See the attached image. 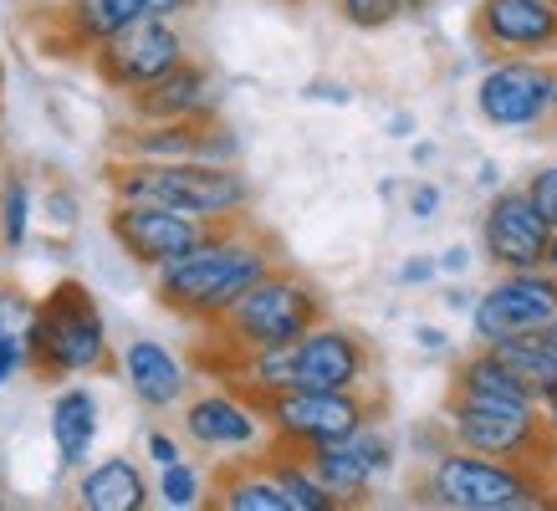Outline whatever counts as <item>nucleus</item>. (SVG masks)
<instances>
[{"label":"nucleus","mask_w":557,"mask_h":511,"mask_svg":"<svg viewBox=\"0 0 557 511\" xmlns=\"http://www.w3.org/2000/svg\"><path fill=\"white\" fill-rule=\"evenodd\" d=\"M276 266L267 236H256L246 221L236 225H210L200 246H189L180 261H170L164 272H153V297L164 312H174L180 323L195 327H220L225 312Z\"/></svg>","instance_id":"obj_1"},{"label":"nucleus","mask_w":557,"mask_h":511,"mask_svg":"<svg viewBox=\"0 0 557 511\" xmlns=\"http://www.w3.org/2000/svg\"><path fill=\"white\" fill-rule=\"evenodd\" d=\"M113 200H153L205 225H236L251 210V179L236 164H205V159H123L102 170Z\"/></svg>","instance_id":"obj_2"},{"label":"nucleus","mask_w":557,"mask_h":511,"mask_svg":"<svg viewBox=\"0 0 557 511\" xmlns=\"http://www.w3.org/2000/svg\"><path fill=\"white\" fill-rule=\"evenodd\" d=\"M26 358H32V374L51 378V384L119 369L113 327L102 317L98 297L87 291V282L67 276L47 297H36V317H32V333H26Z\"/></svg>","instance_id":"obj_3"},{"label":"nucleus","mask_w":557,"mask_h":511,"mask_svg":"<svg viewBox=\"0 0 557 511\" xmlns=\"http://www.w3.org/2000/svg\"><path fill=\"white\" fill-rule=\"evenodd\" d=\"M420 496L440 511H547V507H557V486L547 465L481 456V450H466V445H445L430 460Z\"/></svg>","instance_id":"obj_4"},{"label":"nucleus","mask_w":557,"mask_h":511,"mask_svg":"<svg viewBox=\"0 0 557 511\" xmlns=\"http://www.w3.org/2000/svg\"><path fill=\"white\" fill-rule=\"evenodd\" d=\"M445 440L481 450V456L557 465V435L537 399H496V394H456L445 399Z\"/></svg>","instance_id":"obj_5"},{"label":"nucleus","mask_w":557,"mask_h":511,"mask_svg":"<svg viewBox=\"0 0 557 511\" xmlns=\"http://www.w3.org/2000/svg\"><path fill=\"white\" fill-rule=\"evenodd\" d=\"M318 323H322L318 287L302 282V276L282 272V266H271V272L225 312V323L210 327V333H215L225 348H236V353H256V348H287V342H297L307 327H318Z\"/></svg>","instance_id":"obj_6"},{"label":"nucleus","mask_w":557,"mask_h":511,"mask_svg":"<svg viewBox=\"0 0 557 511\" xmlns=\"http://www.w3.org/2000/svg\"><path fill=\"white\" fill-rule=\"evenodd\" d=\"M261 414H267L271 445L318 450V445H333L363 429L369 420H379V404L363 389H302V384H292V389L261 399Z\"/></svg>","instance_id":"obj_7"},{"label":"nucleus","mask_w":557,"mask_h":511,"mask_svg":"<svg viewBox=\"0 0 557 511\" xmlns=\"http://www.w3.org/2000/svg\"><path fill=\"white\" fill-rule=\"evenodd\" d=\"M471 98L486 128L532 134L557 113V67L547 57H486Z\"/></svg>","instance_id":"obj_8"},{"label":"nucleus","mask_w":557,"mask_h":511,"mask_svg":"<svg viewBox=\"0 0 557 511\" xmlns=\"http://www.w3.org/2000/svg\"><path fill=\"white\" fill-rule=\"evenodd\" d=\"M92 72H98L102 87H113V92H138V87L159 83L164 72H174L180 62H189V47L185 36H180V26H174V16H138L134 26H123L113 41H102L92 57Z\"/></svg>","instance_id":"obj_9"},{"label":"nucleus","mask_w":557,"mask_h":511,"mask_svg":"<svg viewBox=\"0 0 557 511\" xmlns=\"http://www.w3.org/2000/svg\"><path fill=\"white\" fill-rule=\"evenodd\" d=\"M180 435L205 456H256L271 445L267 414L251 394L236 384H215V389L189 394L180 404Z\"/></svg>","instance_id":"obj_10"},{"label":"nucleus","mask_w":557,"mask_h":511,"mask_svg":"<svg viewBox=\"0 0 557 511\" xmlns=\"http://www.w3.org/2000/svg\"><path fill=\"white\" fill-rule=\"evenodd\" d=\"M557 312V272L547 266H527V272H496L486 291H475L471 307V338L475 342H502L517 333H537Z\"/></svg>","instance_id":"obj_11"},{"label":"nucleus","mask_w":557,"mask_h":511,"mask_svg":"<svg viewBox=\"0 0 557 511\" xmlns=\"http://www.w3.org/2000/svg\"><path fill=\"white\" fill-rule=\"evenodd\" d=\"M210 225L195 221V215H180L170 204H153V200H113L108 204V236L119 246L134 266L144 272H164L170 261L200 246Z\"/></svg>","instance_id":"obj_12"},{"label":"nucleus","mask_w":557,"mask_h":511,"mask_svg":"<svg viewBox=\"0 0 557 511\" xmlns=\"http://www.w3.org/2000/svg\"><path fill=\"white\" fill-rule=\"evenodd\" d=\"M547 246H553V221L542 215L527 189L502 185L486 195L481 210V256L496 272H527V266H547Z\"/></svg>","instance_id":"obj_13"},{"label":"nucleus","mask_w":557,"mask_h":511,"mask_svg":"<svg viewBox=\"0 0 557 511\" xmlns=\"http://www.w3.org/2000/svg\"><path fill=\"white\" fill-rule=\"evenodd\" d=\"M307 460H312V471L327 481V491L338 496L343 507H358V501H369L373 496L379 481L394 476V465H399V445H394V435H388L379 420H369L363 429L343 435V440L307 450Z\"/></svg>","instance_id":"obj_14"},{"label":"nucleus","mask_w":557,"mask_h":511,"mask_svg":"<svg viewBox=\"0 0 557 511\" xmlns=\"http://www.w3.org/2000/svg\"><path fill=\"white\" fill-rule=\"evenodd\" d=\"M369 374L373 353L354 327L322 317L318 327H307L292 342V384H302V389H363Z\"/></svg>","instance_id":"obj_15"},{"label":"nucleus","mask_w":557,"mask_h":511,"mask_svg":"<svg viewBox=\"0 0 557 511\" xmlns=\"http://www.w3.org/2000/svg\"><path fill=\"white\" fill-rule=\"evenodd\" d=\"M471 36L486 57H553L557 0H475Z\"/></svg>","instance_id":"obj_16"},{"label":"nucleus","mask_w":557,"mask_h":511,"mask_svg":"<svg viewBox=\"0 0 557 511\" xmlns=\"http://www.w3.org/2000/svg\"><path fill=\"white\" fill-rule=\"evenodd\" d=\"M138 16H149L144 0H62L41 21V47L51 57H92Z\"/></svg>","instance_id":"obj_17"},{"label":"nucleus","mask_w":557,"mask_h":511,"mask_svg":"<svg viewBox=\"0 0 557 511\" xmlns=\"http://www.w3.org/2000/svg\"><path fill=\"white\" fill-rule=\"evenodd\" d=\"M119 378L128 384L138 409H149V414H170L189 399V369L185 358L174 353L170 342L159 338H128V348L119 353Z\"/></svg>","instance_id":"obj_18"},{"label":"nucleus","mask_w":557,"mask_h":511,"mask_svg":"<svg viewBox=\"0 0 557 511\" xmlns=\"http://www.w3.org/2000/svg\"><path fill=\"white\" fill-rule=\"evenodd\" d=\"M47 435L62 471H83L102 435V399L87 378H67L47 404Z\"/></svg>","instance_id":"obj_19"},{"label":"nucleus","mask_w":557,"mask_h":511,"mask_svg":"<svg viewBox=\"0 0 557 511\" xmlns=\"http://www.w3.org/2000/svg\"><path fill=\"white\" fill-rule=\"evenodd\" d=\"M128 113L134 119H210V113H220L215 72L200 62H180L159 83L128 92Z\"/></svg>","instance_id":"obj_20"},{"label":"nucleus","mask_w":557,"mask_h":511,"mask_svg":"<svg viewBox=\"0 0 557 511\" xmlns=\"http://www.w3.org/2000/svg\"><path fill=\"white\" fill-rule=\"evenodd\" d=\"M77 507L83 511H144L153 507V481L128 456L87 460L77 471Z\"/></svg>","instance_id":"obj_21"},{"label":"nucleus","mask_w":557,"mask_h":511,"mask_svg":"<svg viewBox=\"0 0 557 511\" xmlns=\"http://www.w3.org/2000/svg\"><path fill=\"white\" fill-rule=\"evenodd\" d=\"M210 507L220 511H292L282 481L271 476L267 456H225L210 481Z\"/></svg>","instance_id":"obj_22"},{"label":"nucleus","mask_w":557,"mask_h":511,"mask_svg":"<svg viewBox=\"0 0 557 511\" xmlns=\"http://www.w3.org/2000/svg\"><path fill=\"white\" fill-rule=\"evenodd\" d=\"M267 465L271 476L282 481L292 511H343V501L327 491V481L312 471L307 450H287V445H267Z\"/></svg>","instance_id":"obj_23"},{"label":"nucleus","mask_w":557,"mask_h":511,"mask_svg":"<svg viewBox=\"0 0 557 511\" xmlns=\"http://www.w3.org/2000/svg\"><path fill=\"white\" fill-rule=\"evenodd\" d=\"M491 348H496L502 363H507L511 374L532 389L537 404L547 399V394H557V358H553V348H547L537 333H517V338H502V342H491Z\"/></svg>","instance_id":"obj_24"},{"label":"nucleus","mask_w":557,"mask_h":511,"mask_svg":"<svg viewBox=\"0 0 557 511\" xmlns=\"http://www.w3.org/2000/svg\"><path fill=\"white\" fill-rule=\"evenodd\" d=\"M36 225V189L26 174H5L0 179V246L5 251H26Z\"/></svg>","instance_id":"obj_25"},{"label":"nucleus","mask_w":557,"mask_h":511,"mask_svg":"<svg viewBox=\"0 0 557 511\" xmlns=\"http://www.w3.org/2000/svg\"><path fill=\"white\" fill-rule=\"evenodd\" d=\"M153 501L164 511H200V507H210V476H205L195 460L159 465V476H153Z\"/></svg>","instance_id":"obj_26"},{"label":"nucleus","mask_w":557,"mask_h":511,"mask_svg":"<svg viewBox=\"0 0 557 511\" xmlns=\"http://www.w3.org/2000/svg\"><path fill=\"white\" fill-rule=\"evenodd\" d=\"M333 11L354 32H388V26H399L405 16L430 11V0H333Z\"/></svg>","instance_id":"obj_27"},{"label":"nucleus","mask_w":557,"mask_h":511,"mask_svg":"<svg viewBox=\"0 0 557 511\" xmlns=\"http://www.w3.org/2000/svg\"><path fill=\"white\" fill-rule=\"evenodd\" d=\"M200 159L205 164H240V134L220 113L200 123Z\"/></svg>","instance_id":"obj_28"},{"label":"nucleus","mask_w":557,"mask_h":511,"mask_svg":"<svg viewBox=\"0 0 557 511\" xmlns=\"http://www.w3.org/2000/svg\"><path fill=\"white\" fill-rule=\"evenodd\" d=\"M36 317V297H26L21 287H0V333L5 338H26Z\"/></svg>","instance_id":"obj_29"},{"label":"nucleus","mask_w":557,"mask_h":511,"mask_svg":"<svg viewBox=\"0 0 557 511\" xmlns=\"http://www.w3.org/2000/svg\"><path fill=\"white\" fill-rule=\"evenodd\" d=\"M445 210V189L435 185V179H414V185L405 189V215L414 225H430Z\"/></svg>","instance_id":"obj_30"},{"label":"nucleus","mask_w":557,"mask_h":511,"mask_svg":"<svg viewBox=\"0 0 557 511\" xmlns=\"http://www.w3.org/2000/svg\"><path fill=\"white\" fill-rule=\"evenodd\" d=\"M527 195H532V204H537L542 215L553 221V230H557V159H547V164H537V170L527 174Z\"/></svg>","instance_id":"obj_31"},{"label":"nucleus","mask_w":557,"mask_h":511,"mask_svg":"<svg viewBox=\"0 0 557 511\" xmlns=\"http://www.w3.org/2000/svg\"><path fill=\"white\" fill-rule=\"evenodd\" d=\"M21 374H32L26 338H5V333H0V389H5V384H16Z\"/></svg>","instance_id":"obj_32"},{"label":"nucleus","mask_w":557,"mask_h":511,"mask_svg":"<svg viewBox=\"0 0 557 511\" xmlns=\"http://www.w3.org/2000/svg\"><path fill=\"white\" fill-rule=\"evenodd\" d=\"M440 276V256H405V261H399V272H394V282H399V287H430V282H435Z\"/></svg>","instance_id":"obj_33"},{"label":"nucleus","mask_w":557,"mask_h":511,"mask_svg":"<svg viewBox=\"0 0 557 511\" xmlns=\"http://www.w3.org/2000/svg\"><path fill=\"white\" fill-rule=\"evenodd\" d=\"M302 102H327V108H348V102H354V87L338 83V77H312V83H302Z\"/></svg>","instance_id":"obj_34"},{"label":"nucleus","mask_w":557,"mask_h":511,"mask_svg":"<svg viewBox=\"0 0 557 511\" xmlns=\"http://www.w3.org/2000/svg\"><path fill=\"white\" fill-rule=\"evenodd\" d=\"M185 445L180 435H170V429H149L144 435V456L153 460V465H174V460H185Z\"/></svg>","instance_id":"obj_35"},{"label":"nucleus","mask_w":557,"mask_h":511,"mask_svg":"<svg viewBox=\"0 0 557 511\" xmlns=\"http://www.w3.org/2000/svg\"><path fill=\"white\" fill-rule=\"evenodd\" d=\"M409 338H414V348H420V353H430V358L450 353V333H445V327H435V323H414V333H409Z\"/></svg>","instance_id":"obj_36"},{"label":"nucleus","mask_w":557,"mask_h":511,"mask_svg":"<svg viewBox=\"0 0 557 511\" xmlns=\"http://www.w3.org/2000/svg\"><path fill=\"white\" fill-rule=\"evenodd\" d=\"M471 246H460V240H450V246H440V276H466L471 272Z\"/></svg>","instance_id":"obj_37"},{"label":"nucleus","mask_w":557,"mask_h":511,"mask_svg":"<svg viewBox=\"0 0 557 511\" xmlns=\"http://www.w3.org/2000/svg\"><path fill=\"white\" fill-rule=\"evenodd\" d=\"M384 134H388V138H399V144H409V138L420 134V119H414L409 108H394V113L384 119Z\"/></svg>","instance_id":"obj_38"},{"label":"nucleus","mask_w":557,"mask_h":511,"mask_svg":"<svg viewBox=\"0 0 557 511\" xmlns=\"http://www.w3.org/2000/svg\"><path fill=\"white\" fill-rule=\"evenodd\" d=\"M502 185H507V179H502V164H496V159H481V164H475V189L496 195Z\"/></svg>","instance_id":"obj_39"},{"label":"nucleus","mask_w":557,"mask_h":511,"mask_svg":"<svg viewBox=\"0 0 557 511\" xmlns=\"http://www.w3.org/2000/svg\"><path fill=\"white\" fill-rule=\"evenodd\" d=\"M440 302L450 307V312H460V317H471V307H475V291L460 287V276H456V287H445V297Z\"/></svg>","instance_id":"obj_40"},{"label":"nucleus","mask_w":557,"mask_h":511,"mask_svg":"<svg viewBox=\"0 0 557 511\" xmlns=\"http://www.w3.org/2000/svg\"><path fill=\"white\" fill-rule=\"evenodd\" d=\"M47 204H51V215H57L62 225L77 221V210H72V204H77V200H72V189H57V195H47Z\"/></svg>","instance_id":"obj_41"},{"label":"nucleus","mask_w":557,"mask_h":511,"mask_svg":"<svg viewBox=\"0 0 557 511\" xmlns=\"http://www.w3.org/2000/svg\"><path fill=\"white\" fill-rule=\"evenodd\" d=\"M144 5H149L153 16H185V11H195V0H144Z\"/></svg>","instance_id":"obj_42"},{"label":"nucleus","mask_w":557,"mask_h":511,"mask_svg":"<svg viewBox=\"0 0 557 511\" xmlns=\"http://www.w3.org/2000/svg\"><path fill=\"white\" fill-rule=\"evenodd\" d=\"M409 159L424 170V164H435V159H440V149L430 144V138H409Z\"/></svg>","instance_id":"obj_43"},{"label":"nucleus","mask_w":557,"mask_h":511,"mask_svg":"<svg viewBox=\"0 0 557 511\" xmlns=\"http://www.w3.org/2000/svg\"><path fill=\"white\" fill-rule=\"evenodd\" d=\"M537 338L547 342V348H553V358H557V312H553V317H547V323L537 327Z\"/></svg>","instance_id":"obj_44"},{"label":"nucleus","mask_w":557,"mask_h":511,"mask_svg":"<svg viewBox=\"0 0 557 511\" xmlns=\"http://www.w3.org/2000/svg\"><path fill=\"white\" fill-rule=\"evenodd\" d=\"M542 414H547V425H553V435H557V394H547V399H542Z\"/></svg>","instance_id":"obj_45"},{"label":"nucleus","mask_w":557,"mask_h":511,"mask_svg":"<svg viewBox=\"0 0 557 511\" xmlns=\"http://www.w3.org/2000/svg\"><path fill=\"white\" fill-rule=\"evenodd\" d=\"M547 272H557V230H553V246H547Z\"/></svg>","instance_id":"obj_46"},{"label":"nucleus","mask_w":557,"mask_h":511,"mask_svg":"<svg viewBox=\"0 0 557 511\" xmlns=\"http://www.w3.org/2000/svg\"><path fill=\"white\" fill-rule=\"evenodd\" d=\"M21 5H41V11H51V5H62V0H21Z\"/></svg>","instance_id":"obj_47"},{"label":"nucleus","mask_w":557,"mask_h":511,"mask_svg":"<svg viewBox=\"0 0 557 511\" xmlns=\"http://www.w3.org/2000/svg\"><path fill=\"white\" fill-rule=\"evenodd\" d=\"M0 102H5V57H0Z\"/></svg>","instance_id":"obj_48"},{"label":"nucleus","mask_w":557,"mask_h":511,"mask_svg":"<svg viewBox=\"0 0 557 511\" xmlns=\"http://www.w3.org/2000/svg\"><path fill=\"white\" fill-rule=\"evenodd\" d=\"M0 170H5V134H0Z\"/></svg>","instance_id":"obj_49"},{"label":"nucleus","mask_w":557,"mask_h":511,"mask_svg":"<svg viewBox=\"0 0 557 511\" xmlns=\"http://www.w3.org/2000/svg\"><path fill=\"white\" fill-rule=\"evenodd\" d=\"M0 507H5V486H0Z\"/></svg>","instance_id":"obj_50"}]
</instances>
